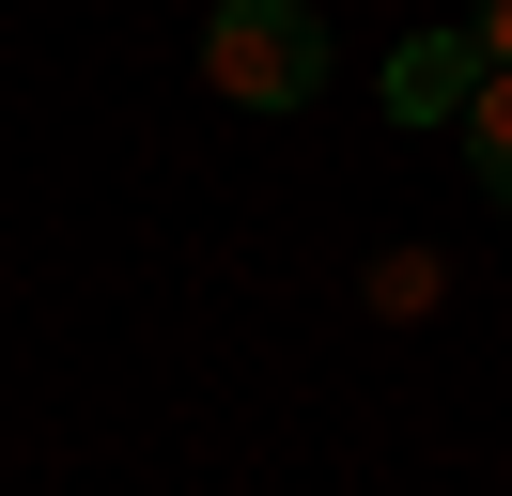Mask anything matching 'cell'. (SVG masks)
Instances as JSON below:
<instances>
[{"label": "cell", "mask_w": 512, "mask_h": 496, "mask_svg": "<svg viewBox=\"0 0 512 496\" xmlns=\"http://www.w3.org/2000/svg\"><path fill=\"white\" fill-rule=\"evenodd\" d=\"M202 78H218L233 109H311L326 93V16L311 0H218V16H202Z\"/></svg>", "instance_id": "6da1fadb"}, {"label": "cell", "mask_w": 512, "mask_h": 496, "mask_svg": "<svg viewBox=\"0 0 512 496\" xmlns=\"http://www.w3.org/2000/svg\"><path fill=\"white\" fill-rule=\"evenodd\" d=\"M466 93H481L466 31H404V47H388V109H404V124H450Z\"/></svg>", "instance_id": "7a4b0ae2"}, {"label": "cell", "mask_w": 512, "mask_h": 496, "mask_svg": "<svg viewBox=\"0 0 512 496\" xmlns=\"http://www.w3.org/2000/svg\"><path fill=\"white\" fill-rule=\"evenodd\" d=\"M466 171L512 202V78H481V93H466Z\"/></svg>", "instance_id": "3957f363"}, {"label": "cell", "mask_w": 512, "mask_h": 496, "mask_svg": "<svg viewBox=\"0 0 512 496\" xmlns=\"http://www.w3.org/2000/svg\"><path fill=\"white\" fill-rule=\"evenodd\" d=\"M466 62H481V78H512V0H481V16H466Z\"/></svg>", "instance_id": "277c9868"}]
</instances>
